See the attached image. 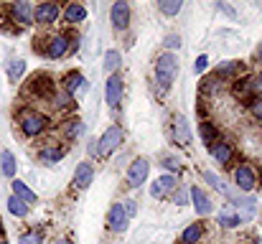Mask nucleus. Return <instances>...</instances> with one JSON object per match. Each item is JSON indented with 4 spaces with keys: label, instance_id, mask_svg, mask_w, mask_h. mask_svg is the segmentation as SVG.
<instances>
[{
    "label": "nucleus",
    "instance_id": "obj_1",
    "mask_svg": "<svg viewBox=\"0 0 262 244\" xmlns=\"http://www.w3.org/2000/svg\"><path fill=\"white\" fill-rule=\"evenodd\" d=\"M176 77H178V59H176V54L158 56V59H156V84H158V89H161V92L171 89V84L176 81Z\"/></svg>",
    "mask_w": 262,
    "mask_h": 244
},
{
    "label": "nucleus",
    "instance_id": "obj_2",
    "mask_svg": "<svg viewBox=\"0 0 262 244\" xmlns=\"http://www.w3.org/2000/svg\"><path fill=\"white\" fill-rule=\"evenodd\" d=\"M18 125H20V130H23L26 138H38V135L49 127V117L41 115V112H36V109H28V112L20 115Z\"/></svg>",
    "mask_w": 262,
    "mask_h": 244
},
{
    "label": "nucleus",
    "instance_id": "obj_3",
    "mask_svg": "<svg viewBox=\"0 0 262 244\" xmlns=\"http://www.w3.org/2000/svg\"><path fill=\"white\" fill-rule=\"evenodd\" d=\"M120 143H122V127L120 125H110L102 132V138L97 140V156L107 158L110 153H115V148H120Z\"/></svg>",
    "mask_w": 262,
    "mask_h": 244
},
{
    "label": "nucleus",
    "instance_id": "obj_4",
    "mask_svg": "<svg viewBox=\"0 0 262 244\" xmlns=\"http://www.w3.org/2000/svg\"><path fill=\"white\" fill-rule=\"evenodd\" d=\"M148 173H150V163L145 158H138V161L130 163V168H127V183L133 188H140L148 181Z\"/></svg>",
    "mask_w": 262,
    "mask_h": 244
},
{
    "label": "nucleus",
    "instance_id": "obj_5",
    "mask_svg": "<svg viewBox=\"0 0 262 244\" xmlns=\"http://www.w3.org/2000/svg\"><path fill=\"white\" fill-rule=\"evenodd\" d=\"M110 20H112V28H115V31H125V28L130 26V5H127L125 0L115 3V5L110 8Z\"/></svg>",
    "mask_w": 262,
    "mask_h": 244
},
{
    "label": "nucleus",
    "instance_id": "obj_6",
    "mask_svg": "<svg viewBox=\"0 0 262 244\" xmlns=\"http://www.w3.org/2000/svg\"><path fill=\"white\" fill-rule=\"evenodd\" d=\"M104 99H107V104L112 109L120 107V102H122V79H120V74H112L107 79V84H104Z\"/></svg>",
    "mask_w": 262,
    "mask_h": 244
},
{
    "label": "nucleus",
    "instance_id": "obj_7",
    "mask_svg": "<svg viewBox=\"0 0 262 244\" xmlns=\"http://www.w3.org/2000/svg\"><path fill=\"white\" fill-rule=\"evenodd\" d=\"M171 135H173V140L178 145H188L191 143V127H188L183 115H173L171 117Z\"/></svg>",
    "mask_w": 262,
    "mask_h": 244
},
{
    "label": "nucleus",
    "instance_id": "obj_8",
    "mask_svg": "<svg viewBox=\"0 0 262 244\" xmlns=\"http://www.w3.org/2000/svg\"><path fill=\"white\" fill-rule=\"evenodd\" d=\"M234 186H237V191H252V188L257 186L255 170H252L250 165H239V168L234 170Z\"/></svg>",
    "mask_w": 262,
    "mask_h": 244
},
{
    "label": "nucleus",
    "instance_id": "obj_9",
    "mask_svg": "<svg viewBox=\"0 0 262 244\" xmlns=\"http://www.w3.org/2000/svg\"><path fill=\"white\" fill-rule=\"evenodd\" d=\"M8 13H10V18H13V20H18L20 26H31V23H33V5H31V3H26V0L13 3V5L8 8Z\"/></svg>",
    "mask_w": 262,
    "mask_h": 244
},
{
    "label": "nucleus",
    "instance_id": "obj_10",
    "mask_svg": "<svg viewBox=\"0 0 262 244\" xmlns=\"http://www.w3.org/2000/svg\"><path fill=\"white\" fill-rule=\"evenodd\" d=\"M59 15H61V8L56 3H41L33 8L36 23H54V20H59Z\"/></svg>",
    "mask_w": 262,
    "mask_h": 244
},
{
    "label": "nucleus",
    "instance_id": "obj_11",
    "mask_svg": "<svg viewBox=\"0 0 262 244\" xmlns=\"http://www.w3.org/2000/svg\"><path fill=\"white\" fill-rule=\"evenodd\" d=\"M69 49H72V38L64 36V33H59V36H51V38H49L46 56H49V59H61Z\"/></svg>",
    "mask_w": 262,
    "mask_h": 244
},
{
    "label": "nucleus",
    "instance_id": "obj_12",
    "mask_svg": "<svg viewBox=\"0 0 262 244\" xmlns=\"http://www.w3.org/2000/svg\"><path fill=\"white\" fill-rule=\"evenodd\" d=\"M127 214H125V209H122V204H115L112 209H110V216H107V227L115 232V234H122L125 229H127Z\"/></svg>",
    "mask_w": 262,
    "mask_h": 244
},
{
    "label": "nucleus",
    "instance_id": "obj_13",
    "mask_svg": "<svg viewBox=\"0 0 262 244\" xmlns=\"http://www.w3.org/2000/svg\"><path fill=\"white\" fill-rule=\"evenodd\" d=\"M191 201H193V209H196L199 216H209V214H211V198H209L199 186L191 188Z\"/></svg>",
    "mask_w": 262,
    "mask_h": 244
},
{
    "label": "nucleus",
    "instance_id": "obj_14",
    "mask_svg": "<svg viewBox=\"0 0 262 244\" xmlns=\"http://www.w3.org/2000/svg\"><path fill=\"white\" fill-rule=\"evenodd\" d=\"M92 181H94V168H92V163H79L77 170H74V186H77L79 191H84V188H89Z\"/></svg>",
    "mask_w": 262,
    "mask_h": 244
},
{
    "label": "nucleus",
    "instance_id": "obj_15",
    "mask_svg": "<svg viewBox=\"0 0 262 244\" xmlns=\"http://www.w3.org/2000/svg\"><path fill=\"white\" fill-rule=\"evenodd\" d=\"M216 221H219L222 227H227V229H234V227H239L242 221H247V216L239 214L237 209H224V211H219Z\"/></svg>",
    "mask_w": 262,
    "mask_h": 244
},
{
    "label": "nucleus",
    "instance_id": "obj_16",
    "mask_svg": "<svg viewBox=\"0 0 262 244\" xmlns=\"http://www.w3.org/2000/svg\"><path fill=\"white\" fill-rule=\"evenodd\" d=\"M176 188V175H161L153 186H150V196L153 198H163L168 191H173Z\"/></svg>",
    "mask_w": 262,
    "mask_h": 244
},
{
    "label": "nucleus",
    "instance_id": "obj_17",
    "mask_svg": "<svg viewBox=\"0 0 262 244\" xmlns=\"http://www.w3.org/2000/svg\"><path fill=\"white\" fill-rule=\"evenodd\" d=\"M255 89H260V81L257 79H239L237 81V86H234V94H237V97H242V99L255 102V97H252V92H255Z\"/></svg>",
    "mask_w": 262,
    "mask_h": 244
},
{
    "label": "nucleus",
    "instance_id": "obj_18",
    "mask_svg": "<svg viewBox=\"0 0 262 244\" xmlns=\"http://www.w3.org/2000/svg\"><path fill=\"white\" fill-rule=\"evenodd\" d=\"M232 156H234V150H232L229 143H214V145H211V158L216 163L227 165V163L232 161Z\"/></svg>",
    "mask_w": 262,
    "mask_h": 244
},
{
    "label": "nucleus",
    "instance_id": "obj_19",
    "mask_svg": "<svg viewBox=\"0 0 262 244\" xmlns=\"http://www.w3.org/2000/svg\"><path fill=\"white\" fill-rule=\"evenodd\" d=\"M64 148H59V145H49V148H43L41 153H38V161L43 163V165H54V163H59L64 158Z\"/></svg>",
    "mask_w": 262,
    "mask_h": 244
},
{
    "label": "nucleus",
    "instance_id": "obj_20",
    "mask_svg": "<svg viewBox=\"0 0 262 244\" xmlns=\"http://www.w3.org/2000/svg\"><path fill=\"white\" fill-rule=\"evenodd\" d=\"M84 18H87V8H84V5L72 3V5L64 8V20H67V23H82Z\"/></svg>",
    "mask_w": 262,
    "mask_h": 244
},
{
    "label": "nucleus",
    "instance_id": "obj_21",
    "mask_svg": "<svg viewBox=\"0 0 262 244\" xmlns=\"http://www.w3.org/2000/svg\"><path fill=\"white\" fill-rule=\"evenodd\" d=\"M10 186H13V196H18L20 201H26V204H36V201H38V196H36L23 181H15V178H13Z\"/></svg>",
    "mask_w": 262,
    "mask_h": 244
},
{
    "label": "nucleus",
    "instance_id": "obj_22",
    "mask_svg": "<svg viewBox=\"0 0 262 244\" xmlns=\"http://www.w3.org/2000/svg\"><path fill=\"white\" fill-rule=\"evenodd\" d=\"M242 72V64L239 61H227L222 66H216V79H237V74Z\"/></svg>",
    "mask_w": 262,
    "mask_h": 244
},
{
    "label": "nucleus",
    "instance_id": "obj_23",
    "mask_svg": "<svg viewBox=\"0 0 262 244\" xmlns=\"http://www.w3.org/2000/svg\"><path fill=\"white\" fill-rule=\"evenodd\" d=\"M0 170H3L5 178H13V175H15L18 163H15V156H13L10 150H3V153H0Z\"/></svg>",
    "mask_w": 262,
    "mask_h": 244
},
{
    "label": "nucleus",
    "instance_id": "obj_24",
    "mask_svg": "<svg viewBox=\"0 0 262 244\" xmlns=\"http://www.w3.org/2000/svg\"><path fill=\"white\" fill-rule=\"evenodd\" d=\"M82 86H87L82 72H72V74H67V79H64V89H67V94H69V97H72V94H77Z\"/></svg>",
    "mask_w": 262,
    "mask_h": 244
},
{
    "label": "nucleus",
    "instance_id": "obj_25",
    "mask_svg": "<svg viewBox=\"0 0 262 244\" xmlns=\"http://www.w3.org/2000/svg\"><path fill=\"white\" fill-rule=\"evenodd\" d=\"M120 64H122V56H120V51H107L104 54V72L112 77V74H117V69H120Z\"/></svg>",
    "mask_w": 262,
    "mask_h": 244
},
{
    "label": "nucleus",
    "instance_id": "obj_26",
    "mask_svg": "<svg viewBox=\"0 0 262 244\" xmlns=\"http://www.w3.org/2000/svg\"><path fill=\"white\" fill-rule=\"evenodd\" d=\"M23 74H26V61H23V59H13V61L8 64V79L18 81Z\"/></svg>",
    "mask_w": 262,
    "mask_h": 244
},
{
    "label": "nucleus",
    "instance_id": "obj_27",
    "mask_svg": "<svg viewBox=\"0 0 262 244\" xmlns=\"http://www.w3.org/2000/svg\"><path fill=\"white\" fill-rule=\"evenodd\" d=\"M8 211H10L13 216H26V214H28V204L20 201L18 196H10V198H8Z\"/></svg>",
    "mask_w": 262,
    "mask_h": 244
},
{
    "label": "nucleus",
    "instance_id": "obj_28",
    "mask_svg": "<svg viewBox=\"0 0 262 244\" xmlns=\"http://www.w3.org/2000/svg\"><path fill=\"white\" fill-rule=\"evenodd\" d=\"M199 239H201V224H191V227H186L181 244H196Z\"/></svg>",
    "mask_w": 262,
    "mask_h": 244
},
{
    "label": "nucleus",
    "instance_id": "obj_29",
    "mask_svg": "<svg viewBox=\"0 0 262 244\" xmlns=\"http://www.w3.org/2000/svg\"><path fill=\"white\" fill-rule=\"evenodd\" d=\"M158 8H161V13H163V15H176V13L183 8V3H181V0H161V3H158Z\"/></svg>",
    "mask_w": 262,
    "mask_h": 244
},
{
    "label": "nucleus",
    "instance_id": "obj_30",
    "mask_svg": "<svg viewBox=\"0 0 262 244\" xmlns=\"http://www.w3.org/2000/svg\"><path fill=\"white\" fill-rule=\"evenodd\" d=\"M64 132H67V138H79L84 132V122L82 120H69L67 127H64Z\"/></svg>",
    "mask_w": 262,
    "mask_h": 244
},
{
    "label": "nucleus",
    "instance_id": "obj_31",
    "mask_svg": "<svg viewBox=\"0 0 262 244\" xmlns=\"http://www.w3.org/2000/svg\"><path fill=\"white\" fill-rule=\"evenodd\" d=\"M201 138H204V143H209V145L216 143V138H214V127H211L209 122H201Z\"/></svg>",
    "mask_w": 262,
    "mask_h": 244
},
{
    "label": "nucleus",
    "instance_id": "obj_32",
    "mask_svg": "<svg viewBox=\"0 0 262 244\" xmlns=\"http://www.w3.org/2000/svg\"><path fill=\"white\" fill-rule=\"evenodd\" d=\"M20 244H43V239H41V234L28 232V234H23V237H20Z\"/></svg>",
    "mask_w": 262,
    "mask_h": 244
},
{
    "label": "nucleus",
    "instance_id": "obj_33",
    "mask_svg": "<svg viewBox=\"0 0 262 244\" xmlns=\"http://www.w3.org/2000/svg\"><path fill=\"white\" fill-rule=\"evenodd\" d=\"M163 43H166V49H178V46H181V36H178V33H168Z\"/></svg>",
    "mask_w": 262,
    "mask_h": 244
},
{
    "label": "nucleus",
    "instance_id": "obj_34",
    "mask_svg": "<svg viewBox=\"0 0 262 244\" xmlns=\"http://www.w3.org/2000/svg\"><path fill=\"white\" fill-rule=\"evenodd\" d=\"M206 66H209V59H206V56H199V59L193 61V72H196V74H201Z\"/></svg>",
    "mask_w": 262,
    "mask_h": 244
},
{
    "label": "nucleus",
    "instance_id": "obj_35",
    "mask_svg": "<svg viewBox=\"0 0 262 244\" xmlns=\"http://www.w3.org/2000/svg\"><path fill=\"white\" fill-rule=\"evenodd\" d=\"M122 209H125L127 219H133V216H135V211H138V209H135V201H130V198H127V201H122Z\"/></svg>",
    "mask_w": 262,
    "mask_h": 244
},
{
    "label": "nucleus",
    "instance_id": "obj_36",
    "mask_svg": "<svg viewBox=\"0 0 262 244\" xmlns=\"http://www.w3.org/2000/svg\"><path fill=\"white\" fill-rule=\"evenodd\" d=\"M252 117H257V120H262V97H260V99H255V102H252Z\"/></svg>",
    "mask_w": 262,
    "mask_h": 244
},
{
    "label": "nucleus",
    "instance_id": "obj_37",
    "mask_svg": "<svg viewBox=\"0 0 262 244\" xmlns=\"http://www.w3.org/2000/svg\"><path fill=\"white\" fill-rule=\"evenodd\" d=\"M166 168H171V170H178V163L173 161V158H166V163H163Z\"/></svg>",
    "mask_w": 262,
    "mask_h": 244
},
{
    "label": "nucleus",
    "instance_id": "obj_38",
    "mask_svg": "<svg viewBox=\"0 0 262 244\" xmlns=\"http://www.w3.org/2000/svg\"><path fill=\"white\" fill-rule=\"evenodd\" d=\"M255 56H257V61H262V43L257 46V51H255Z\"/></svg>",
    "mask_w": 262,
    "mask_h": 244
},
{
    "label": "nucleus",
    "instance_id": "obj_39",
    "mask_svg": "<svg viewBox=\"0 0 262 244\" xmlns=\"http://www.w3.org/2000/svg\"><path fill=\"white\" fill-rule=\"evenodd\" d=\"M56 244H72V242H69V239H59Z\"/></svg>",
    "mask_w": 262,
    "mask_h": 244
},
{
    "label": "nucleus",
    "instance_id": "obj_40",
    "mask_svg": "<svg viewBox=\"0 0 262 244\" xmlns=\"http://www.w3.org/2000/svg\"><path fill=\"white\" fill-rule=\"evenodd\" d=\"M257 81H260V86H262V72H260V77H257Z\"/></svg>",
    "mask_w": 262,
    "mask_h": 244
},
{
    "label": "nucleus",
    "instance_id": "obj_41",
    "mask_svg": "<svg viewBox=\"0 0 262 244\" xmlns=\"http://www.w3.org/2000/svg\"><path fill=\"white\" fill-rule=\"evenodd\" d=\"M0 237H3V221H0Z\"/></svg>",
    "mask_w": 262,
    "mask_h": 244
},
{
    "label": "nucleus",
    "instance_id": "obj_42",
    "mask_svg": "<svg viewBox=\"0 0 262 244\" xmlns=\"http://www.w3.org/2000/svg\"><path fill=\"white\" fill-rule=\"evenodd\" d=\"M0 244H8V242H0Z\"/></svg>",
    "mask_w": 262,
    "mask_h": 244
}]
</instances>
